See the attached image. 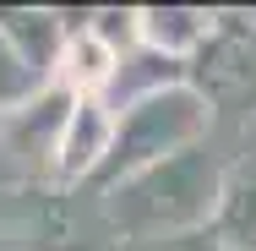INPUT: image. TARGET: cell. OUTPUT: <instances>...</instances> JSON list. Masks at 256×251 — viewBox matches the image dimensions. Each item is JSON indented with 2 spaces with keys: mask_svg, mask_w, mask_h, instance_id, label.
Masks as SVG:
<instances>
[{
  "mask_svg": "<svg viewBox=\"0 0 256 251\" xmlns=\"http://www.w3.org/2000/svg\"><path fill=\"white\" fill-rule=\"evenodd\" d=\"M71 109H76V93H66L60 82L22 93L11 109H0V142H6V153H16L22 164H44L54 175V158H60V142H66Z\"/></svg>",
  "mask_w": 256,
  "mask_h": 251,
  "instance_id": "cell-4",
  "label": "cell"
},
{
  "mask_svg": "<svg viewBox=\"0 0 256 251\" xmlns=\"http://www.w3.org/2000/svg\"><path fill=\"white\" fill-rule=\"evenodd\" d=\"M114 251H224L212 229H191V235H153V240H120Z\"/></svg>",
  "mask_w": 256,
  "mask_h": 251,
  "instance_id": "cell-10",
  "label": "cell"
},
{
  "mask_svg": "<svg viewBox=\"0 0 256 251\" xmlns=\"http://www.w3.org/2000/svg\"><path fill=\"white\" fill-rule=\"evenodd\" d=\"M224 251H256V158H240L224 169L218 213L207 224Z\"/></svg>",
  "mask_w": 256,
  "mask_h": 251,
  "instance_id": "cell-8",
  "label": "cell"
},
{
  "mask_svg": "<svg viewBox=\"0 0 256 251\" xmlns=\"http://www.w3.org/2000/svg\"><path fill=\"white\" fill-rule=\"evenodd\" d=\"M114 71H120V55L109 50L98 33L88 28V17H82V28H71V39H66V55H60L54 82H60L66 93H76V99H104L109 82H114Z\"/></svg>",
  "mask_w": 256,
  "mask_h": 251,
  "instance_id": "cell-9",
  "label": "cell"
},
{
  "mask_svg": "<svg viewBox=\"0 0 256 251\" xmlns=\"http://www.w3.org/2000/svg\"><path fill=\"white\" fill-rule=\"evenodd\" d=\"M71 28H82V22H66L60 11H28V6H6L0 11V44L11 50V60L22 66V77L33 88L54 82Z\"/></svg>",
  "mask_w": 256,
  "mask_h": 251,
  "instance_id": "cell-5",
  "label": "cell"
},
{
  "mask_svg": "<svg viewBox=\"0 0 256 251\" xmlns=\"http://www.w3.org/2000/svg\"><path fill=\"white\" fill-rule=\"evenodd\" d=\"M109 142H114V109L104 99H76L60 158H54V186H93L98 164L109 158Z\"/></svg>",
  "mask_w": 256,
  "mask_h": 251,
  "instance_id": "cell-6",
  "label": "cell"
},
{
  "mask_svg": "<svg viewBox=\"0 0 256 251\" xmlns=\"http://www.w3.org/2000/svg\"><path fill=\"white\" fill-rule=\"evenodd\" d=\"M212 17L218 11H202V6H142L136 22H142V50L169 55V60H191L202 50V39L212 33Z\"/></svg>",
  "mask_w": 256,
  "mask_h": 251,
  "instance_id": "cell-7",
  "label": "cell"
},
{
  "mask_svg": "<svg viewBox=\"0 0 256 251\" xmlns=\"http://www.w3.org/2000/svg\"><path fill=\"white\" fill-rule=\"evenodd\" d=\"M186 82L207 99V109H256V17L218 11L202 50L186 60Z\"/></svg>",
  "mask_w": 256,
  "mask_h": 251,
  "instance_id": "cell-3",
  "label": "cell"
},
{
  "mask_svg": "<svg viewBox=\"0 0 256 251\" xmlns=\"http://www.w3.org/2000/svg\"><path fill=\"white\" fill-rule=\"evenodd\" d=\"M207 131H212V109H207V99L191 88V82L158 88L148 99L114 109V142H109V158H104L98 175H93L98 197L109 186H120V180L153 169L164 158H174V153L202 148Z\"/></svg>",
  "mask_w": 256,
  "mask_h": 251,
  "instance_id": "cell-2",
  "label": "cell"
},
{
  "mask_svg": "<svg viewBox=\"0 0 256 251\" xmlns=\"http://www.w3.org/2000/svg\"><path fill=\"white\" fill-rule=\"evenodd\" d=\"M224 191V164L207 148L174 153L153 169L120 180L104 191V213L120 229V240H153V235H191L207 229Z\"/></svg>",
  "mask_w": 256,
  "mask_h": 251,
  "instance_id": "cell-1",
  "label": "cell"
}]
</instances>
